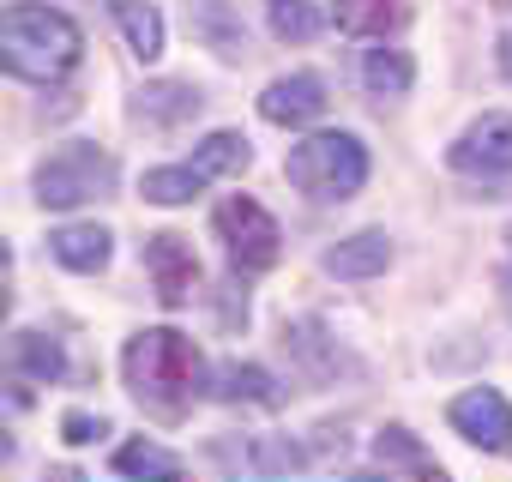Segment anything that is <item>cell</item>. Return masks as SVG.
Here are the masks:
<instances>
[{"mask_svg": "<svg viewBox=\"0 0 512 482\" xmlns=\"http://www.w3.org/2000/svg\"><path fill=\"white\" fill-rule=\"evenodd\" d=\"M0 55H7V67L19 79L49 85V79H61V73L79 67L85 37H79V25L67 13L37 7V0H13V7L0 13Z\"/></svg>", "mask_w": 512, "mask_h": 482, "instance_id": "obj_1", "label": "cell"}, {"mask_svg": "<svg viewBox=\"0 0 512 482\" xmlns=\"http://www.w3.org/2000/svg\"><path fill=\"white\" fill-rule=\"evenodd\" d=\"M121 368H127V386L139 404H151L157 416H181V404L193 398V380H199V350H193V338L151 326L127 344Z\"/></svg>", "mask_w": 512, "mask_h": 482, "instance_id": "obj_2", "label": "cell"}, {"mask_svg": "<svg viewBox=\"0 0 512 482\" xmlns=\"http://www.w3.org/2000/svg\"><path fill=\"white\" fill-rule=\"evenodd\" d=\"M284 175H290L308 199L338 205V199L362 193V181H368V151H362L356 133H308V139L290 151Z\"/></svg>", "mask_w": 512, "mask_h": 482, "instance_id": "obj_3", "label": "cell"}, {"mask_svg": "<svg viewBox=\"0 0 512 482\" xmlns=\"http://www.w3.org/2000/svg\"><path fill=\"white\" fill-rule=\"evenodd\" d=\"M109 187H115V157L85 145V139L49 151L37 169V205H49V211H73L85 199H103Z\"/></svg>", "mask_w": 512, "mask_h": 482, "instance_id": "obj_4", "label": "cell"}, {"mask_svg": "<svg viewBox=\"0 0 512 482\" xmlns=\"http://www.w3.org/2000/svg\"><path fill=\"white\" fill-rule=\"evenodd\" d=\"M217 235L229 241V260L241 272H272L284 260V229H278V217L260 199H247V193H229L217 205Z\"/></svg>", "mask_w": 512, "mask_h": 482, "instance_id": "obj_5", "label": "cell"}, {"mask_svg": "<svg viewBox=\"0 0 512 482\" xmlns=\"http://www.w3.org/2000/svg\"><path fill=\"white\" fill-rule=\"evenodd\" d=\"M446 416H452V428H458L470 446H482V452H506V446H512V404H506L500 392H488V386L458 392V398L446 404Z\"/></svg>", "mask_w": 512, "mask_h": 482, "instance_id": "obj_6", "label": "cell"}, {"mask_svg": "<svg viewBox=\"0 0 512 482\" xmlns=\"http://www.w3.org/2000/svg\"><path fill=\"white\" fill-rule=\"evenodd\" d=\"M145 272L157 284V302L163 308H181L199 284V260H193V241L163 229V235H145Z\"/></svg>", "mask_w": 512, "mask_h": 482, "instance_id": "obj_7", "label": "cell"}, {"mask_svg": "<svg viewBox=\"0 0 512 482\" xmlns=\"http://www.w3.org/2000/svg\"><path fill=\"white\" fill-rule=\"evenodd\" d=\"M446 157H452V169H464V175H506V169H512V115H482V121H470Z\"/></svg>", "mask_w": 512, "mask_h": 482, "instance_id": "obj_8", "label": "cell"}, {"mask_svg": "<svg viewBox=\"0 0 512 482\" xmlns=\"http://www.w3.org/2000/svg\"><path fill=\"white\" fill-rule=\"evenodd\" d=\"M260 115L272 127H308L326 115V85L314 73H290V79H272L266 97H260Z\"/></svg>", "mask_w": 512, "mask_h": 482, "instance_id": "obj_9", "label": "cell"}, {"mask_svg": "<svg viewBox=\"0 0 512 482\" xmlns=\"http://www.w3.org/2000/svg\"><path fill=\"white\" fill-rule=\"evenodd\" d=\"M392 266V241L380 229H362L350 241H338V248H326V272L332 278H380Z\"/></svg>", "mask_w": 512, "mask_h": 482, "instance_id": "obj_10", "label": "cell"}, {"mask_svg": "<svg viewBox=\"0 0 512 482\" xmlns=\"http://www.w3.org/2000/svg\"><path fill=\"white\" fill-rule=\"evenodd\" d=\"M49 254L67 272H103L109 266V229L103 223H67V229L49 235Z\"/></svg>", "mask_w": 512, "mask_h": 482, "instance_id": "obj_11", "label": "cell"}, {"mask_svg": "<svg viewBox=\"0 0 512 482\" xmlns=\"http://www.w3.org/2000/svg\"><path fill=\"white\" fill-rule=\"evenodd\" d=\"M217 386H211V398H223V404H278L284 392H278V380L266 374V368H253V362H223L217 374H211Z\"/></svg>", "mask_w": 512, "mask_h": 482, "instance_id": "obj_12", "label": "cell"}, {"mask_svg": "<svg viewBox=\"0 0 512 482\" xmlns=\"http://www.w3.org/2000/svg\"><path fill=\"white\" fill-rule=\"evenodd\" d=\"M362 85H368L374 97H404V91L416 85V67H410L404 49L374 43V49H362Z\"/></svg>", "mask_w": 512, "mask_h": 482, "instance_id": "obj_13", "label": "cell"}, {"mask_svg": "<svg viewBox=\"0 0 512 482\" xmlns=\"http://www.w3.org/2000/svg\"><path fill=\"white\" fill-rule=\"evenodd\" d=\"M109 7H115V19H121V31H127V49H133L139 61H157V55H163V19H157L151 0H109Z\"/></svg>", "mask_w": 512, "mask_h": 482, "instance_id": "obj_14", "label": "cell"}, {"mask_svg": "<svg viewBox=\"0 0 512 482\" xmlns=\"http://www.w3.org/2000/svg\"><path fill=\"white\" fill-rule=\"evenodd\" d=\"M7 362H13V374H31V380H55V374L67 368V362H61V344L43 338V332H13Z\"/></svg>", "mask_w": 512, "mask_h": 482, "instance_id": "obj_15", "label": "cell"}, {"mask_svg": "<svg viewBox=\"0 0 512 482\" xmlns=\"http://www.w3.org/2000/svg\"><path fill=\"white\" fill-rule=\"evenodd\" d=\"M266 19H272V37H284V43H308L326 25L314 0H266Z\"/></svg>", "mask_w": 512, "mask_h": 482, "instance_id": "obj_16", "label": "cell"}, {"mask_svg": "<svg viewBox=\"0 0 512 482\" xmlns=\"http://www.w3.org/2000/svg\"><path fill=\"white\" fill-rule=\"evenodd\" d=\"M199 91L193 85H151L145 97H139V115L145 121H163V127H175V121H193L199 115Z\"/></svg>", "mask_w": 512, "mask_h": 482, "instance_id": "obj_17", "label": "cell"}, {"mask_svg": "<svg viewBox=\"0 0 512 482\" xmlns=\"http://www.w3.org/2000/svg\"><path fill=\"white\" fill-rule=\"evenodd\" d=\"M253 163V151H247V139L241 133H211L199 151H193V169L211 181V175H241Z\"/></svg>", "mask_w": 512, "mask_h": 482, "instance_id": "obj_18", "label": "cell"}, {"mask_svg": "<svg viewBox=\"0 0 512 482\" xmlns=\"http://www.w3.org/2000/svg\"><path fill=\"white\" fill-rule=\"evenodd\" d=\"M404 13L392 7V0H338V31L350 37H386Z\"/></svg>", "mask_w": 512, "mask_h": 482, "instance_id": "obj_19", "label": "cell"}, {"mask_svg": "<svg viewBox=\"0 0 512 482\" xmlns=\"http://www.w3.org/2000/svg\"><path fill=\"white\" fill-rule=\"evenodd\" d=\"M199 187H205V175H199V169L187 163V169H151L139 193H145L151 205H187V199H193Z\"/></svg>", "mask_w": 512, "mask_h": 482, "instance_id": "obj_20", "label": "cell"}, {"mask_svg": "<svg viewBox=\"0 0 512 482\" xmlns=\"http://www.w3.org/2000/svg\"><path fill=\"white\" fill-rule=\"evenodd\" d=\"M115 470L121 476H181V458L163 452V446H151V440H127L115 452Z\"/></svg>", "mask_w": 512, "mask_h": 482, "instance_id": "obj_21", "label": "cell"}, {"mask_svg": "<svg viewBox=\"0 0 512 482\" xmlns=\"http://www.w3.org/2000/svg\"><path fill=\"white\" fill-rule=\"evenodd\" d=\"M374 458L380 464H410V470H434V458L416 446V434H404V428H386L380 440H374Z\"/></svg>", "mask_w": 512, "mask_h": 482, "instance_id": "obj_22", "label": "cell"}, {"mask_svg": "<svg viewBox=\"0 0 512 482\" xmlns=\"http://www.w3.org/2000/svg\"><path fill=\"white\" fill-rule=\"evenodd\" d=\"M247 464H253V470H302L308 452L290 446V440H253V446H247Z\"/></svg>", "mask_w": 512, "mask_h": 482, "instance_id": "obj_23", "label": "cell"}, {"mask_svg": "<svg viewBox=\"0 0 512 482\" xmlns=\"http://www.w3.org/2000/svg\"><path fill=\"white\" fill-rule=\"evenodd\" d=\"M97 434H109L103 416H79V410L61 416V440H67V446H85V440H97Z\"/></svg>", "mask_w": 512, "mask_h": 482, "instance_id": "obj_24", "label": "cell"}, {"mask_svg": "<svg viewBox=\"0 0 512 482\" xmlns=\"http://www.w3.org/2000/svg\"><path fill=\"white\" fill-rule=\"evenodd\" d=\"M500 73H506V79H512V31H506V37H500Z\"/></svg>", "mask_w": 512, "mask_h": 482, "instance_id": "obj_25", "label": "cell"}, {"mask_svg": "<svg viewBox=\"0 0 512 482\" xmlns=\"http://www.w3.org/2000/svg\"><path fill=\"white\" fill-rule=\"evenodd\" d=\"M500 284H506V308H512V272H506V278H500Z\"/></svg>", "mask_w": 512, "mask_h": 482, "instance_id": "obj_26", "label": "cell"}]
</instances>
